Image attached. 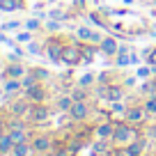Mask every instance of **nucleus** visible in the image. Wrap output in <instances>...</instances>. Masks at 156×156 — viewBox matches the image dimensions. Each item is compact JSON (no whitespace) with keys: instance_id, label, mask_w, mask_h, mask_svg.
<instances>
[{"instance_id":"3","label":"nucleus","mask_w":156,"mask_h":156,"mask_svg":"<svg viewBox=\"0 0 156 156\" xmlns=\"http://www.w3.org/2000/svg\"><path fill=\"white\" fill-rule=\"evenodd\" d=\"M48 115H51V108H48V106H44V103H32L25 117H28V119H32V122H44Z\"/></svg>"},{"instance_id":"10","label":"nucleus","mask_w":156,"mask_h":156,"mask_svg":"<svg viewBox=\"0 0 156 156\" xmlns=\"http://www.w3.org/2000/svg\"><path fill=\"white\" fill-rule=\"evenodd\" d=\"M101 51H103L106 55H115L119 48H117V41H115V39L106 37V39H101Z\"/></svg>"},{"instance_id":"27","label":"nucleus","mask_w":156,"mask_h":156,"mask_svg":"<svg viewBox=\"0 0 156 156\" xmlns=\"http://www.w3.org/2000/svg\"><path fill=\"white\" fill-rule=\"evenodd\" d=\"M78 34H80V39H87V41H90V37H92V30L80 28V30H78Z\"/></svg>"},{"instance_id":"9","label":"nucleus","mask_w":156,"mask_h":156,"mask_svg":"<svg viewBox=\"0 0 156 156\" xmlns=\"http://www.w3.org/2000/svg\"><path fill=\"white\" fill-rule=\"evenodd\" d=\"M14 149V140L9 133H0V154H9Z\"/></svg>"},{"instance_id":"4","label":"nucleus","mask_w":156,"mask_h":156,"mask_svg":"<svg viewBox=\"0 0 156 156\" xmlns=\"http://www.w3.org/2000/svg\"><path fill=\"white\" fill-rule=\"evenodd\" d=\"M69 117L76 119V122H83L90 117V106L85 101H73V106L69 108Z\"/></svg>"},{"instance_id":"28","label":"nucleus","mask_w":156,"mask_h":156,"mask_svg":"<svg viewBox=\"0 0 156 156\" xmlns=\"http://www.w3.org/2000/svg\"><path fill=\"white\" fill-rule=\"evenodd\" d=\"M9 126L12 129H25V124L21 122V119H9Z\"/></svg>"},{"instance_id":"21","label":"nucleus","mask_w":156,"mask_h":156,"mask_svg":"<svg viewBox=\"0 0 156 156\" xmlns=\"http://www.w3.org/2000/svg\"><path fill=\"white\" fill-rule=\"evenodd\" d=\"M19 87H21L19 78H12V80H7V83H5V90H7V92H19Z\"/></svg>"},{"instance_id":"2","label":"nucleus","mask_w":156,"mask_h":156,"mask_svg":"<svg viewBox=\"0 0 156 156\" xmlns=\"http://www.w3.org/2000/svg\"><path fill=\"white\" fill-rule=\"evenodd\" d=\"M62 62L64 64H78V62H83L80 44H78V46H64V48H62Z\"/></svg>"},{"instance_id":"12","label":"nucleus","mask_w":156,"mask_h":156,"mask_svg":"<svg viewBox=\"0 0 156 156\" xmlns=\"http://www.w3.org/2000/svg\"><path fill=\"white\" fill-rule=\"evenodd\" d=\"M32 149H34V147H32V142H19V145H14L12 154H14V156H28Z\"/></svg>"},{"instance_id":"13","label":"nucleus","mask_w":156,"mask_h":156,"mask_svg":"<svg viewBox=\"0 0 156 156\" xmlns=\"http://www.w3.org/2000/svg\"><path fill=\"white\" fill-rule=\"evenodd\" d=\"M110 101H119V99L124 97V90L119 87V85H108V94H106Z\"/></svg>"},{"instance_id":"7","label":"nucleus","mask_w":156,"mask_h":156,"mask_svg":"<svg viewBox=\"0 0 156 156\" xmlns=\"http://www.w3.org/2000/svg\"><path fill=\"white\" fill-rule=\"evenodd\" d=\"M62 48H64V44H60V41H51L48 48H46V53H48V58L53 60V62H62Z\"/></svg>"},{"instance_id":"29","label":"nucleus","mask_w":156,"mask_h":156,"mask_svg":"<svg viewBox=\"0 0 156 156\" xmlns=\"http://www.w3.org/2000/svg\"><path fill=\"white\" fill-rule=\"evenodd\" d=\"M25 28H28V30H37V28H39V23L32 19V21H28V23H25Z\"/></svg>"},{"instance_id":"18","label":"nucleus","mask_w":156,"mask_h":156,"mask_svg":"<svg viewBox=\"0 0 156 156\" xmlns=\"http://www.w3.org/2000/svg\"><path fill=\"white\" fill-rule=\"evenodd\" d=\"M73 106V97H60L58 99V108L60 110H69Z\"/></svg>"},{"instance_id":"16","label":"nucleus","mask_w":156,"mask_h":156,"mask_svg":"<svg viewBox=\"0 0 156 156\" xmlns=\"http://www.w3.org/2000/svg\"><path fill=\"white\" fill-rule=\"evenodd\" d=\"M23 73H25V69L21 64H9V69H7V76L9 78H21Z\"/></svg>"},{"instance_id":"17","label":"nucleus","mask_w":156,"mask_h":156,"mask_svg":"<svg viewBox=\"0 0 156 156\" xmlns=\"http://www.w3.org/2000/svg\"><path fill=\"white\" fill-rule=\"evenodd\" d=\"M9 136H12V140H14V145H19V142H25V129H12Z\"/></svg>"},{"instance_id":"22","label":"nucleus","mask_w":156,"mask_h":156,"mask_svg":"<svg viewBox=\"0 0 156 156\" xmlns=\"http://www.w3.org/2000/svg\"><path fill=\"white\" fill-rule=\"evenodd\" d=\"M37 83H39V78L34 76V73H30V76H25V78H23V87H25V90L32 87V85H37Z\"/></svg>"},{"instance_id":"23","label":"nucleus","mask_w":156,"mask_h":156,"mask_svg":"<svg viewBox=\"0 0 156 156\" xmlns=\"http://www.w3.org/2000/svg\"><path fill=\"white\" fill-rule=\"evenodd\" d=\"M145 108H147V112H156V94H154V97H149V99H147Z\"/></svg>"},{"instance_id":"20","label":"nucleus","mask_w":156,"mask_h":156,"mask_svg":"<svg viewBox=\"0 0 156 156\" xmlns=\"http://www.w3.org/2000/svg\"><path fill=\"white\" fill-rule=\"evenodd\" d=\"M71 97H73V101H85V97H87V92H85V87L80 85L78 90H73L71 92Z\"/></svg>"},{"instance_id":"14","label":"nucleus","mask_w":156,"mask_h":156,"mask_svg":"<svg viewBox=\"0 0 156 156\" xmlns=\"http://www.w3.org/2000/svg\"><path fill=\"white\" fill-rule=\"evenodd\" d=\"M112 133H115V126H112L110 122H108V124H101V126L97 129V136H99V138H106V140H108V138H112Z\"/></svg>"},{"instance_id":"6","label":"nucleus","mask_w":156,"mask_h":156,"mask_svg":"<svg viewBox=\"0 0 156 156\" xmlns=\"http://www.w3.org/2000/svg\"><path fill=\"white\" fill-rule=\"evenodd\" d=\"M28 99H30L32 103H41V101L46 99V90L41 87L39 83L32 85V87H28Z\"/></svg>"},{"instance_id":"15","label":"nucleus","mask_w":156,"mask_h":156,"mask_svg":"<svg viewBox=\"0 0 156 156\" xmlns=\"http://www.w3.org/2000/svg\"><path fill=\"white\" fill-rule=\"evenodd\" d=\"M21 5H23V0H2L0 2V7L5 12H14V9H21Z\"/></svg>"},{"instance_id":"19","label":"nucleus","mask_w":156,"mask_h":156,"mask_svg":"<svg viewBox=\"0 0 156 156\" xmlns=\"http://www.w3.org/2000/svg\"><path fill=\"white\" fill-rule=\"evenodd\" d=\"M80 51H83V62H92L94 60V53H97V51H94L92 46H80Z\"/></svg>"},{"instance_id":"30","label":"nucleus","mask_w":156,"mask_h":156,"mask_svg":"<svg viewBox=\"0 0 156 156\" xmlns=\"http://www.w3.org/2000/svg\"><path fill=\"white\" fill-rule=\"evenodd\" d=\"M46 156H62V151H48Z\"/></svg>"},{"instance_id":"25","label":"nucleus","mask_w":156,"mask_h":156,"mask_svg":"<svg viewBox=\"0 0 156 156\" xmlns=\"http://www.w3.org/2000/svg\"><path fill=\"white\" fill-rule=\"evenodd\" d=\"M32 73L39 78V80H46V78H48V71H46V69H34Z\"/></svg>"},{"instance_id":"24","label":"nucleus","mask_w":156,"mask_h":156,"mask_svg":"<svg viewBox=\"0 0 156 156\" xmlns=\"http://www.w3.org/2000/svg\"><path fill=\"white\" fill-rule=\"evenodd\" d=\"M92 80H94V76H92V73H85V76L80 78V80H78V83L83 85V87H87V85H92Z\"/></svg>"},{"instance_id":"1","label":"nucleus","mask_w":156,"mask_h":156,"mask_svg":"<svg viewBox=\"0 0 156 156\" xmlns=\"http://www.w3.org/2000/svg\"><path fill=\"white\" fill-rule=\"evenodd\" d=\"M136 138V131H133L129 124H117L115 126V133H112V140L117 145H129V142Z\"/></svg>"},{"instance_id":"26","label":"nucleus","mask_w":156,"mask_h":156,"mask_svg":"<svg viewBox=\"0 0 156 156\" xmlns=\"http://www.w3.org/2000/svg\"><path fill=\"white\" fill-rule=\"evenodd\" d=\"M147 62L151 64V67H154L156 64V48H151V51H147Z\"/></svg>"},{"instance_id":"11","label":"nucleus","mask_w":156,"mask_h":156,"mask_svg":"<svg viewBox=\"0 0 156 156\" xmlns=\"http://www.w3.org/2000/svg\"><path fill=\"white\" fill-rule=\"evenodd\" d=\"M126 151L131 156H142V151H145V140H133L126 145Z\"/></svg>"},{"instance_id":"5","label":"nucleus","mask_w":156,"mask_h":156,"mask_svg":"<svg viewBox=\"0 0 156 156\" xmlns=\"http://www.w3.org/2000/svg\"><path fill=\"white\" fill-rule=\"evenodd\" d=\"M124 115H126V122H131V124H138V122H142V119H147V108H126L124 110Z\"/></svg>"},{"instance_id":"8","label":"nucleus","mask_w":156,"mask_h":156,"mask_svg":"<svg viewBox=\"0 0 156 156\" xmlns=\"http://www.w3.org/2000/svg\"><path fill=\"white\" fill-rule=\"evenodd\" d=\"M32 147H34V151H48L53 147V140L48 136H37L32 140Z\"/></svg>"}]
</instances>
